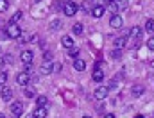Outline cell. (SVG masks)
I'll list each match as a JSON object with an SVG mask.
<instances>
[{
  "mask_svg": "<svg viewBox=\"0 0 154 118\" xmlns=\"http://www.w3.org/2000/svg\"><path fill=\"white\" fill-rule=\"evenodd\" d=\"M152 65H154V61H152Z\"/></svg>",
  "mask_w": 154,
  "mask_h": 118,
  "instance_id": "cell-41",
  "label": "cell"
},
{
  "mask_svg": "<svg viewBox=\"0 0 154 118\" xmlns=\"http://www.w3.org/2000/svg\"><path fill=\"white\" fill-rule=\"evenodd\" d=\"M122 23H124V22H122V16H118V14H113L111 20H109V25H111L113 29H120Z\"/></svg>",
  "mask_w": 154,
  "mask_h": 118,
  "instance_id": "cell-10",
  "label": "cell"
},
{
  "mask_svg": "<svg viewBox=\"0 0 154 118\" xmlns=\"http://www.w3.org/2000/svg\"><path fill=\"white\" fill-rule=\"evenodd\" d=\"M91 77H93V80H95V82H102L104 74H102V70L99 68V70H93V75H91Z\"/></svg>",
  "mask_w": 154,
  "mask_h": 118,
  "instance_id": "cell-17",
  "label": "cell"
},
{
  "mask_svg": "<svg viewBox=\"0 0 154 118\" xmlns=\"http://www.w3.org/2000/svg\"><path fill=\"white\" fill-rule=\"evenodd\" d=\"M4 65H5V57H2V56H0V70L4 68Z\"/></svg>",
  "mask_w": 154,
  "mask_h": 118,
  "instance_id": "cell-32",
  "label": "cell"
},
{
  "mask_svg": "<svg viewBox=\"0 0 154 118\" xmlns=\"http://www.w3.org/2000/svg\"><path fill=\"white\" fill-rule=\"evenodd\" d=\"M82 118H91V116H82Z\"/></svg>",
  "mask_w": 154,
  "mask_h": 118,
  "instance_id": "cell-39",
  "label": "cell"
},
{
  "mask_svg": "<svg viewBox=\"0 0 154 118\" xmlns=\"http://www.w3.org/2000/svg\"><path fill=\"white\" fill-rule=\"evenodd\" d=\"M134 118H143V116H142V115H138V116H134Z\"/></svg>",
  "mask_w": 154,
  "mask_h": 118,
  "instance_id": "cell-38",
  "label": "cell"
},
{
  "mask_svg": "<svg viewBox=\"0 0 154 118\" xmlns=\"http://www.w3.org/2000/svg\"><path fill=\"white\" fill-rule=\"evenodd\" d=\"M61 43H63V47H65V48H72V47H74V39L70 38V36H63Z\"/></svg>",
  "mask_w": 154,
  "mask_h": 118,
  "instance_id": "cell-16",
  "label": "cell"
},
{
  "mask_svg": "<svg viewBox=\"0 0 154 118\" xmlns=\"http://www.w3.org/2000/svg\"><path fill=\"white\" fill-rule=\"evenodd\" d=\"M0 118H5V116H4V113H0Z\"/></svg>",
  "mask_w": 154,
  "mask_h": 118,
  "instance_id": "cell-37",
  "label": "cell"
},
{
  "mask_svg": "<svg viewBox=\"0 0 154 118\" xmlns=\"http://www.w3.org/2000/svg\"><path fill=\"white\" fill-rule=\"evenodd\" d=\"M29 80H31V74H27V72H22V74L16 75V82H18L20 86H25Z\"/></svg>",
  "mask_w": 154,
  "mask_h": 118,
  "instance_id": "cell-6",
  "label": "cell"
},
{
  "mask_svg": "<svg viewBox=\"0 0 154 118\" xmlns=\"http://www.w3.org/2000/svg\"><path fill=\"white\" fill-rule=\"evenodd\" d=\"M108 2H109V4H115V2H118V0H108Z\"/></svg>",
  "mask_w": 154,
  "mask_h": 118,
  "instance_id": "cell-35",
  "label": "cell"
},
{
  "mask_svg": "<svg viewBox=\"0 0 154 118\" xmlns=\"http://www.w3.org/2000/svg\"><path fill=\"white\" fill-rule=\"evenodd\" d=\"M147 47H149L151 50H154V38H151L149 41H147Z\"/></svg>",
  "mask_w": 154,
  "mask_h": 118,
  "instance_id": "cell-31",
  "label": "cell"
},
{
  "mask_svg": "<svg viewBox=\"0 0 154 118\" xmlns=\"http://www.w3.org/2000/svg\"><path fill=\"white\" fill-rule=\"evenodd\" d=\"M74 68H75L77 72H82L86 68V61L84 59H74Z\"/></svg>",
  "mask_w": 154,
  "mask_h": 118,
  "instance_id": "cell-13",
  "label": "cell"
},
{
  "mask_svg": "<svg viewBox=\"0 0 154 118\" xmlns=\"http://www.w3.org/2000/svg\"><path fill=\"white\" fill-rule=\"evenodd\" d=\"M5 57V63H11L13 61V57H11V54H7V56H4Z\"/></svg>",
  "mask_w": 154,
  "mask_h": 118,
  "instance_id": "cell-33",
  "label": "cell"
},
{
  "mask_svg": "<svg viewBox=\"0 0 154 118\" xmlns=\"http://www.w3.org/2000/svg\"><path fill=\"white\" fill-rule=\"evenodd\" d=\"M143 89H145V88H143L142 84H136V86H133V95H134V97H140V95L143 93Z\"/></svg>",
  "mask_w": 154,
  "mask_h": 118,
  "instance_id": "cell-18",
  "label": "cell"
},
{
  "mask_svg": "<svg viewBox=\"0 0 154 118\" xmlns=\"http://www.w3.org/2000/svg\"><path fill=\"white\" fill-rule=\"evenodd\" d=\"M59 27H61V22H59V20H54V22H52V25H50V29H52V31H56V29H59Z\"/></svg>",
  "mask_w": 154,
  "mask_h": 118,
  "instance_id": "cell-25",
  "label": "cell"
},
{
  "mask_svg": "<svg viewBox=\"0 0 154 118\" xmlns=\"http://www.w3.org/2000/svg\"><path fill=\"white\" fill-rule=\"evenodd\" d=\"M125 43H127V38L125 36H120V38H115V48H124L125 47Z\"/></svg>",
  "mask_w": 154,
  "mask_h": 118,
  "instance_id": "cell-14",
  "label": "cell"
},
{
  "mask_svg": "<svg viewBox=\"0 0 154 118\" xmlns=\"http://www.w3.org/2000/svg\"><path fill=\"white\" fill-rule=\"evenodd\" d=\"M25 118H36V116L34 115H29V116H25Z\"/></svg>",
  "mask_w": 154,
  "mask_h": 118,
  "instance_id": "cell-36",
  "label": "cell"
},
{
  "mask_svg": "<svg viewBox=\"0 0 154 118\" xmlns=\"http://www.w3.org/2000/svg\"><path fill=\"white\" fill-rule=\"evenodd\" d=\"M109 5H111V9L115 11V14H116V11L127 9V0H118V2H115V4H109Z\"/></svg>",
  "mask_w": 154,
  "mask_h": 118,
  "instance_id": "cell-9",
  "label": "cell"
},
{
  "mask_svg": "<svg viewBox=\"0 0 154 118\" xmlns=\"http://www.w3.org/2000/svg\"><path fill=\"white\" fill-rule=\"evenodd\" d=\"M120 56H122V52H120V50H118V48H115V50H113V52H111V57H113V59H118V57H120Z\"/></svg>",
  "mask_w": 154,
  "mask_h": 118,
  "instance_id": "cell-28",
  "label": "cell"
},
{
  "mask_svg": "<svg viewBox=\"0 0 154 118\" xmlns=\"http://www.w3.org/2000/svg\"><path fill=\"white\" fill-rule=\"evenodd\" d=\"M66 2H72V0H66Z\"/></svg>",
  "mask_w": 154,
  "mask_h": 118,
  "instance_id": "cell-40",
  "label": "cell"
},
{
  "mask_svg": "<svg viewBox=\"0 0 154 118\" xmlns=\"http://www.w3.org/2000/svg\"><path fill=\"white\" fill-rule=\"evenodd\" d=\"M20 59H22L23 65H32V59H34L32 50H23V52L20 54Z\"/></svg>",
  "mask_w": 154,
  "mask_h": 118,
  "instance_id": "cell-3",
  "label": "cell"
},
{
  "mask_svg": "<svg viewBox=\"0 0 154 118\" xmlns=\"http://www.w3.org/2000/svg\"><path fill=\"white\" fill-rule=\"evenodd\" d=\"M5 38H9V36H7V31L2 29V31H0V39H5Z\"/></svg>",
  "mask_w": 154,
  "mask_h": 118,
  "instance_id": "cell-30",
  "label": "cell"
},
{
  "mask_svg": "<svg viewBox=\"0 0 154 118\" xmlns=\"http://www.w3.org/2000/svg\"><path fill=\"white\" fill-rule=\"evenodd\" d=\"M82 31H84V29H82V23H75V25H74V34L81 36V34H82Z\"/></svg>",
  "mask_w": 154,
  "mask_h": 118,
  "instance_id": "cell-20",
  "label": "cell"
},
{
  "mask_svg": "<svg viewBox=\"0 0 154 118\" xmlns=\"http://www.w3.org/2000/svg\"><path fill=\"white\" fill-rule=\"evenodd\" d=\"M32 115H34V116L36 118H47V107H36V109H34V113H32Z\"/></svg>",
  "mask_w": 154,
  "mask_h": 118,
  "instance_id": "cell-15",
  "label": "cell"
},
{
  "mask_svg": "<svg viewBox=\"0 0 154 118\" xmlns=\"http://www.w3.org/2000/svg\"><path fill=\"white\" fill-rule=\"evenodd\" d=\"M25 97L32 98V97H34V89H29V88H27V89H25Z\"/></svg>",
  "mask_w": 154,
  "mask_h": 118,
  "instance_id": "cell-29",
  "label": "cell"
},
{
  "mask_svg": "<svg viewBox=\"0 0 154 118\" xmlns=\"http://www.w3.org/2000/svg\"><path fill=\"white\" fill-rule=\"evenodd\" d=\"M43 61H45V63H50V61H52V54H50V52L43 54Z\"/></svg>",
  "mask_w": 154,
  "mask_h": 118,
  "instance_id": "cell-27",
  "label": "cell"
},
{
  "mask_svg": "<svg viewBox=\"0 0 154 118\" xmlns=\"http://www.w3.org/2000/svg\"><path fill=\"white\" fill-rule=\"evenodd\" d=\"M5 31H7V36L9 38H20V34H22V29L16 23H9Z\"/></svg>",
  "mask_w": 154,
  "mask_h": 118,
  "instance_id": "cell-2",
  "label": "cell"
},
{
  "mask_svg": "<svg viewBox=\"0 0 154 118\" xmlns=\"http://www.w3.org/2000/svg\"><path fill=\"white\" fill-rule=\"evenodd\" d=\"M142 34H143L142 27H131V29H129V32H127V36H129V38H134V39H140V38H142Z\"/></svg>",
  "mask_w": 154,
  "mask_h": 118,
  "instance_id": "cell-7",
  "label": "cell"
},
{
  "mask_svg": "<svg viewBox=\"0 0 154 118\" xmlns=\"http://www.w3.org/2000/svg\"><path fill=\"white\" fill-rule=\"evenodd\" d=\"M104 11H106V7H104L102 4H99V5H95V7L91 9V16H93V18H102Z\"/></svg>",
  "mask_w": 154,
  "mask_h": 118,
  "instance_id": "cell-8",
  "label": "cell"
},
{
  "mask_svg": "<svg viewBox=\"0 0 154 118\" xmlns=\"http://www.w3.org/2000/svg\"><path fill=\"white\" fill-rule=\"evenodd\" d=\"M68 56H70V57H77V56H79V50H77L75 47L68 48Z\"/></svg>",
  "mask_w": 154,
  "mask_h": 118,
  "instance_id": "cell-23",
  "label": "cell"
},
{
  "mask_svg": "<svg viewBox=\"0 0 154 118\" xmlns=\"http://www.w3.org/2000/svg\"><path fill=\"white\" fill-rule=\"evenodd\" d=\"M5 82H7V74H5V72H2V74H0V84L4 86Z\"/></svg>",
  "mask_w": 154,
  "mask_h": 118,
  "instance_id": "cell-26",
  "label": "cell"
},
{
  "mask_svg": "<svg viewBox=\"0 0 154 118\" xmlns=\"http://www.w3.org/2000/svg\"><path fill=\"white\" fill-rule=\"evenodd\" d=\"M20 18H22V11H16V13H14V16L11 18V23H16Z\"/></svg>",
  "mask_w": 154,
  "mask_h": 118,
  "instance_id": "cell-24",
  "label": "cell"
},
{
  "mask_svg": "<svg viewBox=\"0 0 154 118\" xmlns=\"http://www.w3.org/2000/svg\"><path fill=\"white\" fill-rule=\"evenodd\" d=\"M145 31L147 32H154V20H147L145 22Z\"/></svg>",
  "mask_w": 154,
  "mask_h": 118,
  "instance_id": "cell-19",
  "label": "cell"
},
{
  "mask_svg": "<svg viewBox=\"0 0 154 118\" xmlns=\"http://www.w3.org/2000/svg\"><path fill=\"white\" fill-rule=\"evenodd\" d=\"M104 118H115V115L113 113H108V115H104Z\"/></svg>",
  "mask_w": 154,
  "mask_h": 118,
  "instance_id": "cell-34",
  "label": "cell"
},
{
  "mask_svg": "<svg viewBox=\"0 0 154 118\" xmlns=\"http://www.w3.org/2000/svg\"><path fill=\"white\" fill-rule=\"evenodd\" d=\"M63 13H65L66 16H74L77 13V4L75 2H65V4H63Z\"/></svg>",
  "mask_w": 154,
  "mask_h": 118,
  "instance_id": "cell-1",
  "label": "cell"
},
{
  "mask_svg": "<svg viewBox=\"0 0 154 118\" xmlns=\"http://www.w3.org/2000/svg\"><path fill=\"white\" fill-rule=\"evenodd\" d=\"M11 113L14 115V118L22 116V113H23V104H22V102H13V104H11Z\"/></svg>",
  "mask_w": 154,
  "mask_h": 118,
  "instance_id": "cell-4",
  "label": "cell"
},
{
  "mask_svg": "<svg viewBox=\"0 0 154 118\" xmlns=\"http://www.w3.org/2000/svg\"><path fill=\"white\" fill-rule=\"evenodd\" d=\"M0 95H2V100H11V97H13V89H11V88H5V86H2V91H0Z\"/></svg>",
  "mask_w": 154,
  "mask_h": 118,
  "instance_id": "cell-12",
  "label": "cell"
},
{
  "mask_svg": "<svg viewBox=\"0 0 154 118\" xmlns=\"http://www.w3.org/2000/svg\"><path fill=\"white\" fill-rule=\"evenodd\" d=\"M7 7H9V2L7 0H0V13L7 11Z\"/></svg>",
  "mask_w": 154,
  "mask_h": 118,
  "instance_id": "cell-22",
  "label": "cell"
},
{
  "mask_svg": "<svg viewBox=\"0 0 154 118\" xmlns=\"http://www.w3.org/2000/svg\"><path fill=\"white\" fill-rule=\"evenodd\" d=\"M108 91H109V88L100 86V88H97V89H95V93H93V95H95V98H97V100H104V98L108 97Z\"/></svg>",
  "mask_w": 154,
  "mask_h": 118,
  "instance_id": "cell-5",
  "label": "cell"
},
{
  "mask_svg": "<svg viewBox=\"0 0 154 118\" xmlns=\"http://www.w3.org/2000/svg\"><path fill=\"white\" fill-rule=\"evenodd\" d=\"M52 72H54L52 61H50V63H45V61H43V65H41V74H43V75H50Z\"/></svg>",
  "mask_w": 154,
  "mask_h": 118,
  "instance_id": "cell-11",
  "label": "cell"
},
{
  "mask_svg": "<svg viewBox=\"0 0 154 118\" xmlns=\"http://www.w3.org/2000/svg\"><path fill=\"white\" fill-rule=\"evenodd\" d=\"M47 97H38V106L39 107H47Z\"/></svg>",
  "mask_w": 154,
  "mask_h": 118,
  "instance_id": "cell-21",
  "label": "cell"
}]
</instances>
